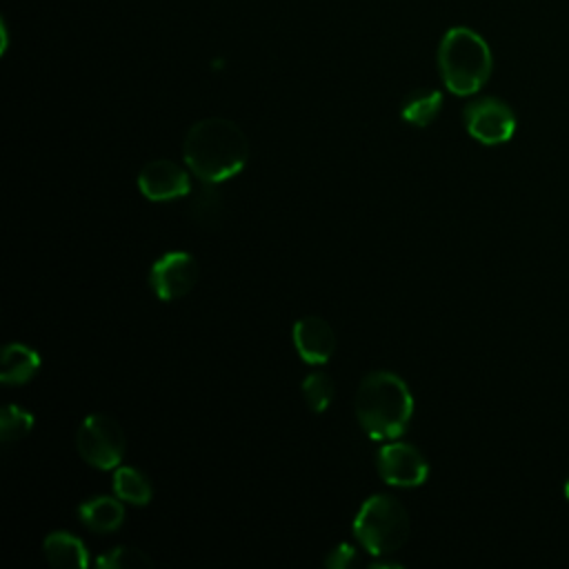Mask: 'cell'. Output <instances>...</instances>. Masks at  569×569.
Returning <instances> with one entry per match:
<instances>
[{"mask_svg":"<svg viewBox=\"0 0 569 569\" xmlns=\"http://www.w3.org/2000/svg\"><path fill=\"white\" fill-rule=\"evenodd\" d=\"M442 107V93L436 89H416L411 91L400 107V116L405 122L413 127H427L436 120Z\"/></svg>","mask_w":569,"mask_h":569,"instance_id":"5bb4252c","label":"cell"},{"mask_svg":"<svg viewBox=\"0 0 569 569\" xmlns=\"http://www.w3.org/2000/svg\"><path fill=\"white\" fill-rule=\"evenodd\" d=\"M42 551L47 560L53 567H64V569H76V567H87L89 565V553L87 547L82 545L80 538L71 536L69 531H51L44 538Z\"/></svg>","mask_w":569,"mask_h":569,"instance_id":"4fadbf2b","label":"cell"},{"mask_svg":"<svg viewBox=\"0 0 569 569\" xmlns=\"http://www.w3.org/2000/svg\"><path fill=\"white\" fill-rule=\"evenodd\" d=\"M124 500L109 498V496H96L80 505L78 516L84 527H89L96 533H111L120 529L124 522Z\"/></svg>","mask_w":569,"mask_h":569,"instance_id":"8fae6325","label":"cell"},{"mask_svg":"<svg viewBox=\"0 0 569 569\" xmlns=\"http://www.w3.org/2000/svg\"><path fill=\"white\" fill-rule=\"evenodd\" d=\"M369 567L371 569H400L402 562H396V560H371Z\"/></svg>","mask_w":569,"mask_h":569,"instance_id":"44dd1931","label":"cell"},{"mask_svg":"<svg viewBox=\"0 0 569 569\" xmlns=\"http://www.w3.org/2000/svg\"><path fill=\"white\" fill-rule=\"evenodd\" d=\"M302 396L307 400V405L311 407V411L316 413H322L329 409L331 400H333V393H336V385H333V378L329 373H322V371H313L309 373L302 385Z\"/></svg>","mask_w":569,"mask_h":569,"instance_id":"2e32d148","label":"cell"},{"mask_svg":"<svg viewBox=\"0 0 569 569\" xmlns=\"http://www.w3.org/2000/svg\"><path fill=\"white\" fill-rule=\"evenodd\" d=\"M113 491L120 500H124L129 505H138V507L149 505V500L153 496L149 478L133 467H116Z\"/></svg>","mask_w":569,"mask_h":569,"instance_id":"9a60e30c","label":"cell"},{"mask_svg":"<svg viewBox=\"0 0 569 569\" xmlns=\"http://www.w3.org/2000/svg\"><path fill=\"white\" fill-rule=\"evenodd\" d=\"M378 471L387 485L418 487L429 478L427 458L407 442L382 445L378 451Z\"/></svg>","mask_w":569,"mask_h":569,"instance_id":"ba28073f","label":"cell"},{"mask_svg":"<svg viewBox=\"0 0 569 569\" xmlns=\"http://www.w3.org/2000/svg\"><path fill=\"white\" fill-rule=\"evenodd\" d=\"M191 216L202 227H216L222 216V198L213 182H204L200 193L191 202Z\"/></svg>","mask_w":569,"mask_h":569,"instance_id":"ac0fdd59","label":"cell"},{"mask_svg":"<svg viewBox=\"0 0 569 569\" xmlns=\"http://www.w3.org/2000/svg\"><path fill=\"white\" fill-rule=\"evenodd\" d=\"M565 496H567V500H569V473H567V478H565Z\"/></svg>","mask_w":569,"mask_h":569,"instance_id":"7402d4cb","label":"cell"},{"mask_svg":"<svg viewBox=\"0 0 569 569\" xmlns=\"http://www.w3.org/2000/svg\"><path fill=\"white\" fill-rule=\"evenodd\" d=\"M182 156L187 167L202 182L218 184L242 171L249 158V140L236 122L227 118H204L187 131Z\"/></svg>","mask_w":569,"mask_h":569,"instance_id":"6da1fadb","label":"cell"},{"mask_svg":"<svg viewBox=\"0 0 569 569\" xmlns=\"http://www.w3.org/2000/svg\"><path fill=\"white\" fill-rule=\"evenodd\" d=\"M138 189L144 198L164 202L182 198L191 191L189 173L173 160L158 158L147 162L138 173Z\"/></svg>","mask_w":569,"mask_h":569,"instance_id":"9c48e42d","label":"cell"},{"mask_svg":"<svg viewBox=\"0 0 569 569\" xmlns=\"http://www.w3.org/2000/svg\"><path fill=\"white\" fill-rule=\"evenodd\" d=\"M96 565L100 569H142V567H151L153 560L149 558L147 551L138 549V547H129V545H118L113 549H109L107 553H102Z\"/></svg>","mask_w":569,"mask_h":569,"instance_id":"e0dca14e","label":"cell"},{"mask_svg":"<svg viewBox=\"0 0 569 569\" xmlns=\"http://www.w3.org/2000/svg\"><path fill=\"white\" fill-rule=\"evenodd\" d=\"M198 280V262L187 251H169L151 264L149 284L160 300L187 296Z\"/></svg>","mask_w":569,"mask_h":569,"instance_id":"52a82bcc","label":"cell"},{"mask_svg":"<svg viewBox=\"0 0 569 569\" xmlns=\"http://www.w3.org/2000/svg\"><path fill=\"white\" fill-rule=\"evenodd\" d=\"M293 345L309 365H325L336 351V333L320 316H305L293 325Z\"/></svg>","mask_w":569,"mask_h":569,"instance_id":"30bf717a","label":"cell"},{"mask_svg":"<svg viewBox=\"0 0 569 569\" xmlns=\"http://www.w3.org/2000/svg\"><path fill=\"white\" fill-rule=\"evenodd\" d=\"M462 118L469 136L482 144L507 142L516 131V116L511 107L493 96L469 102Z\"/></svg>","mask_w":569,"mask_h":569,"instance_id":"8992f818","label":"cell"},{"mask_svg":"<svg viewBox=\"0 0 569 569\" xmlns=\"http://www.w3.org/2000/svg\"><path fill=\"white\" fill-rule=\"evenodd\" d=\"M358 562V553H356V547H351L349 542H342L338 547H333L329 551V556L325 558V565L329 569H349Z\"/></svg>","mask_w":569,"mask_h":569,"instance_id":"ffe728a7","label":"cell"},{"mask_svg":"<svg viewBox=\"0 0 569 569\" xmlns=\"http://www.w3.org/2000/svg\"><path fill=\"white\" fill-rule=\"evenodd\" d=\"M353 407L360 427L371 440H391L411 420L413 396L398 373L373 371L360 380Z\"/></svg>","mask_w":569,"mask_h":569,"instance_id":"7a4b0ae2","label":"cell"},{"mask_svg":"<svg viewBox=\"0 0 569 569\" xmlns=\"http://www.w3.org/2000/svg\"><path fill=\"white\" fill-rule=\"evenodd\" d=\"M438 69L451 93L471 96L491 76L489 44L469 27H453L440 40Z\"/></svg>","mask_w":569,"mask_h":569,"instance_id":"3957f363","label":"cell"},{"mask_svg":"<svg viewBox=\"0 0 569 569\" xmlns=\"http://www.w3.org/2000/svg\"><path fill=\"white\" fill-rule=\"evenodd\" d=\"M40 369V353L22 342H9L2 349L0 380L4 385H22Z\"/></svg>","mask_w":569,"mask_h":569,"instance_id":"7c38bea8","label":"cell"},{"mask_svg":"<svg viewBox=\"0 0 569 569\" xmlns=\"http://www.w3.org/2000/svg\"><path fill=\"white\" fill-rule=\"evenodd\" d=\"M33 429V416L20 405H4L0 416V438L4 445H11L24 438Z\"/></svg>","mask_w":569,"mask_h":569,"instance_id":"d6986e66","label":"cell"},{"mask_svg":"<svg viewBox=\"0 0 569 569\" xmlns=\"http://www.w3.org/2000/svg\"><path fill=\"white\" fill-rule=\"evenodd\" d=\"M409 513L405 505L387 493L369 496L353 520V533L373 556L398 551L409 538Z\"/></svg>","mask_w":569,"mask_h":569,"instance_id":"277c9868","label":"cell"},{"mask_svg":"<svg viewBox=\"0 0 569 569\" xmlns=\"http://www.w3.org/2000/svg\"><path fill=\"white\" fill-rule=\"evenodd\" d=\"M76 447L84 462L107 471L120 467L127 449V438L116 418L107 413H91L78 427Z\"/></svg>","mask_w":569,"mask_h":569,"instance_id":"5b68a950","label":"cell"}]
</instances>
